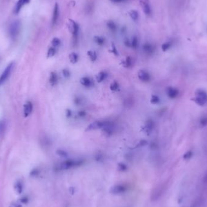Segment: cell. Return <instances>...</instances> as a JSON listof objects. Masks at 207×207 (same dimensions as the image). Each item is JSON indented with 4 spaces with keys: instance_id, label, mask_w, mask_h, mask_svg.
I'll use <instances>...</instances> for the list:
<instances>
[{
    "instance_id": "cell-1",
    "label": "cell",
    "mask_w": 207,
    "mask_h": 207,
    "mask_svg": "<svg viewBox=\"0 0 207 207\" xmlns=\"http://www.w3.org/2000/svg\"><path fill=\"white\" fill-rule=\"evenodd\" d=\"M21 28V21L18 19L13 21L11 23L9 29V33L10 38L12 39H15L17 38L20 33Z\"/></svg>"
},
{
    "instance_id": "cell-2",
    "label": "cell",
    "mask_w": 207,
    "mask_h": 207,
    "mask_svg": "<svg viewBox=\"0 0 207 207\" xmlns=\"http://www.w3.org/2000/svg\"><path fill=\"white\" fill-rule=\"evenodd\" d=\"M68 21H69V24H68L69 30H70V32L72 33L73 35L74 43H76L78 41L79 26V24L73 19H70Z\"/></svg>"
},
{
    "instance_id": "cell-3",
    "label": "cell",
    "mask_w": 207,
    "mask_h": 207,
    "mask_svg": "<svg viewBox=\"0 0 207 207\" xmlns=\"http://www.w3.org/2000/svg\"><path fill=\"white\" fill-rule=\"evenodd\" d=\"M13 65H14V63L12 62V63L9 64L4 70L1 77H0V86H1L3 84H4L10 77L12 68L13 67Z\"/></svg>"
},
{
    "instance_id": "cell-4",
    "label": "cell",
    "mask_w": 207,
    "mask_h": 207,
    "mask_svg": "<svg viewBox=\"0 0 207 207\" xmlns=\"http://www.w3.org/2000/svg\"><path fill=\"white\" fill-rule=\"evenodd\" d=\"M195 102L200 106H204L207 102V94L202 90H198L196 93Z\"/></svg>"
},
{
    "instance_id": "cell-5",
    "label": "cell",
    "mask_w": 207,
    "mask_h": 207,
    "mask_svg": "<svg viewBox=\"0 0 207 207\" xmlns=\"http://www.w3.org/2000/svg\"><path fill=\"white\" fill-rule=\"evenodd\" d=\"M155 127V122L152 119H149L146 122V123H145L144 126L142 128V130L144 133H146L147 135H149L151 133V132H153Z\"/></svg>"
},
{
    "instance_id": "cell-6",
    "label": "cell",
    "mask_w": 207,
    "mask_h": 207,
    "mask_svg": "<svg viewBox=\"0 0 207 207\" xmlns=\"http://www.w3.org/2000/svg\"><path fill=\"white\" fill-rule=\"evenodd\" d=\"M106 121H96L92 123H91L90 125H88L86 129V132H90V131L96 130L99 129H102L103 127L104 126Z\"/></svg>"
},
{
    "instance_id": "cell-7",
    "label": "cell",
    "mask_w": 207,
    "mask_h": 207,
    "mask_svg": "<svg viewBox=\"0 0 207 207\" xmlns=\"http://www.w3.org/2000/svg\"><path fill=\"white\" fill-rule=\"evenodd\" d=\"M113 124L112 122L106 121L104 126L102 128V131L106 136L110 137L113 134Z\"/></svg>"
},
{
    "instance_id": "cell-8",
    "label": "cell",
    "mask_w": 207,
    "mask_h": 207,
    "mask_svg": "<svg viewBox=\"0 0 207 207\" xmlns=\"http://www.w3.org/2000/svg\"><path fill=\"white\" fill-rule=\"evenodd\" d=\"M137 76H138V78L139 79V80L144 82H148L151 79V77L149 73L144 70H140L139 72H138Z\"/></svg>"
},
{
    "instance_id": "cell-9",
    "label": "cell",
    "mask_w": 207,
    "mask_h": 207,
    "mask_svg": "<svg viewBox=\"0 0 207 207\" xmlns=\"http://www.w3.org/2000/svg\"><path fill=\"white\" fill-rule=\"evenodd\" d=\"M33 104L30 101L27 102L24 106V116L25 118L28 117L32 112Z\"/></svg>"
},
{
    "instance_id": "cell-10",
    "label": "cell",
    "mask_w": 207,
    "mask_h": 207,
    "mask_svg": "<svg viewBox=\"0 0 207 207\" xmlns=\"http://www.w3.org/2000/svg\"><path fill=\"white\" fill-rule=\"evenodd\" d=\"M59 16V6L57 3H55L54 6V9L53 12L52 16V24L53 25L56 24Z\"/></svg>"
},
{
    "instance_id": "cell-11",
    "label": "cell",
    "mask_w": 207,
    "mask_h": 207,
    "mask_svg": "<svg viewBox=\"0 0 207 207\" xmlns=\"http://www.w3.org/2000/svg\"><path fill=\"white\" fill-rule=\"evenodd\" d=\"M167 94L170 98L175 99L178 96L179 91L177 89L170 87L167 89Z\"/></svg>"
},
{
    "instance_id": "cell-12",
    "label": "cell",
    "mask_w": 207,
    "mask_h": 207,
    "mask_svg": "<svg viewBox=\"0 0 207 207\" xmlns=\"http://www.w3.org/2000/svg\"><path fill=\"white\" fill-rule=\"evenodd\" d=\"M80 83L81 84L82 86H83L85 87H87V88L91 87L92 86H93L92 80L88 77H82L80 79Z\"/></svg>"
},
{
    "instance_id": "cell-13",
    "label": "cell",
    "mask_w": 207,
    "mask_h": 207,
    "mask_svg": "<svg viewBox=\"0 0 207 207\" xmlns=\"http://www.w3.org/2000/svg\"><path fill=\"white\" fill-rule=\"evenodd\" d=\"M142 49L147 55H152L155 51V47L152 44L147 43L143 45Z\"/></svg>"
},
{
    "instance_id": "cell-14",
    "label": "cell",
    "mask_w": 207,
    "mask_h": 207,
    "mask_svg": "<svg viewBox=\"0 0 207 207\" xmlns=\"http://www.w3.org/2000/svg\"><path fill=\"white\" fill-rule=\"evenodd\" d=\"M29 2L30 0H18L15 8V13L16 14H17V13L20 12V10H21L22 8L24 5L29 3Z\"/></svg>"
},
{
    "instance_id": "cell-15",
    "label": "cell",
    "mask_w": 207,
    "mask_h": 207,
    "mask_svg": "<svg viewBox=\"0 0 207 207\" xmlns=\"http://www.w3.org/2000/svg\"><path fill=\"white\" fill-rule=\"evenodd\" d=\"M14 189L17 195H21L23 191V183L21 180H18L14 184Z\"/></svg>"
},
{
    "instance_id": "cell-16",
    "label": "cell",
    "mask_w": 207,
    "mask_h": 207,
    "mask_svg": "<svg viewBox=\"0 0 207 207\" xmlns=\"http://www.w3.org/2000/svg\"><path fill=\"white\" fill-rule=\"evenodd\" d=\"M107 73L105 71H101L98 73V75L96 76V79L98 83H101V82H103L104 81L107 77Z\"/></svg>"
},
{
    "instance_id": "cell-17",
    "label": "cell",
    "mask_w": 207,
    "mask_h": 207,
    "mask_svg": "<svg viewBox=\"0 0 207 207\" xmlns=\"http://www.w3.org/2000/svg\"><path fill=\"white\" fill-rule=\"evenodd\" d=\"M49 82L52 86L57 85L58 82V76L56 72H52L50 73L49 77Z\"/></svg>"
},
{
    "instance_id": "cell-18",
    "label": "cell",
    "mask_w": 207,
    "mask_h": 207,
    "mask_svg": "<svg viewBox=\"0 0 207 207\" xmlns=\"http://www.w3.org/2000/svg\"><path fill=\"white\" fill-rule=\"evenodd\" d=\"M69 60H70V63L73 64H75L78 63L79 60V56L75 52H72L68 56Z\"/></svg>"
},
{
    "instance_id": "cell-19",
    "label": "cell",
    "mask_w": 207,
    "mask_h": 207,
    "mask_svg": "<svg viewBox=\"0 0 207 207\" xmlns=\"http://www.w3.org/2000/svg\"><path fill=\"white\" fill-rule=\"evenodd\" d=\"M122 66L126 68H129L132 66V59L130 57H126V59L122 62Z\"/></svg>"
},
{
    "instance_id": "cell-20",
    "label": "cell",
    "mask_w": 207,
    "mask_h": 207,
    "mask_svg": "<svg viewBox=\"0 0 207 207\" xmlns=\"http://www.w3.org/2000/svg\"><path fill=\"white\" fill-rule=\"evenodd\" d=\"M87 55L91 61L95 62L97 59V53L94 50H89L87 52Z\"/></svg>"
},
{
    "instance_id": "cell-21",
    "label": "cell",
    "mask_w": 207,
    "mask_h": 207,
    "mask_svg": "<svg viewBox=\"0 0 207 207\" xmlns=\"http://www.w3.org/2000/svg\"><path fill=\"white\" fill-rule=\"evenodd\" d=\"M110 89L113 92H118L119 90V85L116 81H113L110 86Z\"/></svg>"
},
{
    "instance_id": "cell-22",
    "label": "cell",
    "mask_w": 207,
    "mask_h": 207,
    "mask_svg": "<svg viewBox=\"0 0 207 207\" xmlns=\"http://www.w3.org/2000/svg\"><path fill=\"white\" fill-rule=\"evenodd\" d=\"M95 42L99 46H102L105 43V38L99 36H95L94 37Z\"/></svg>"
},
{
    "instance_id": "cell-23",
    "label": "cell",
    "mask_w": 207,
    "mask_h": 207,
    "mask_svg": "<svg viewBox=\"0 0 207 207\" xmlns=\"http://www.w3.org/2000/svg\"><path fill=\"white\" fill-rule=\"evenodd\" d=\"M143 6H144V12L146 15H150L151 10L150 8V5L147 3V1H143Z\"/></svg>"
},
{
    "instance_id": "cell-24",
    "label": "cell",
    "mask_w": 207,
    "mask_h": 207,
    "mask_svg": "<svg viewBox=\"0 0 207 207\" xmlns=\"http://www.w3.org/2000/svg\"><path fill=\"white\" fill-rule=\"evenodd\" d=\"M55 53H56V49L53 47H50L49 50L47 51V58H52L55 56Z\"/></svg>"
},
{
    "instance_id": "cell-25",
    "label": "cell",
    "mask_w": 207,
    "mask_h": 207,
    "mask_svg": "<svg viewBox=\"0 0 207 207\" xmlns=\"http://www.w3.org/2000/svg\"><path fill=\"white\" fill-rule=\"evenodd\" d=\"M107 26L110 30H111L112 31H115L116 30L117 26L113 21H108L107 23Z\"/></svg>"
},
{
    "instance_id": "cell-26",
    "label": "cell",
    "mask_w": 207,
    "mask_h": 207,
    "mask_svg": "<svg viewBox=\"0 0 207 207\" xmlns=\"http://www.w3.org/2000/svg\"><path fill=\"white\" fill-rule=\"evenodd\" d=\"M129 15L132 19H133L134 21H136L138 19V17H139V14H138V12L136 10H131L129 13Z\"/></svg>"
},
{
    "instance_id": "cell-27",
    "label": "cell",
    "mask_w": 207,
    "mask_h": 207,
    "mask_svg": "<svg viewBox=\"0 0 207 207\" xmlns=\"http://www.w3.org/2000/svg\"><path fill=\"white\" fill-rule=\"evenodd\" d=\"M150 102L153 104H157L160 102V98L157 95H152L150 99Z\"/></svg>"
},
{
    "instance_id": "cell-28",
    "label": "cell",
    "mask_w": 207,
    "mask_h": 207,
    "mask_svg": "<svg viewBox=\"0 0 207 207\" xmlns=\"http://www.w3.org/2000/svg\"><path fill=\"white\" fill-rule=\"evenodd\" d=\"M52 47H57L58 46H59V45L61 44V40L58 38H54L52 40Z\"/></svg>"
},
{
    "instance_id": "cell-29",
    "label": "cell",
    "mask_w": 207,
    "mask_h": 207,
    "mask_svg": "<svg viewBox=\"0 0 207 207\" xmlns=\"http://www.w3.org/2000/svg\"><path fill=\"white\" fill-rule=\"evenodd\" d=\"M172 46V43L170 42V41H168V42H166L164 43L162 45V49L164 52H165L168 50Z\"/></svg>"
},
{
    "instance_id": "cell-30",
    "label": "cell",
    "mask_w": 207,
    "mask_h": 207,
    "mask_svg": "<svg viewBox=\"0 0 207 207\" xmlns=\"http://www.w3.org/2000/svg\"><path fill=\"white\" fill-rule=\"evenodd\" d=\"M138 46V39L136 37H134L131 42V47L133 49H136Z\"/></svg>"
},
{
    "instance_id": "cell-31",
    "label": "cell",
    "mask_w": 207,
    "mask_h": 207,
    "mask_svg": "<svg viewBox=\"0 0 207 207\" xmlns=\"http://www.w3.org/2000/svg\"><path fill=\"white\" fill-rule=\"evenodd\" d=\"M6 127V122L3 120H0V135H1L3 132Z\"/></svg>"
},
{
    "instance_id": "cell-32",
    "label": "cell",
    "mask_w": 207,
    "mask_h": 207,
    "mask_svg": "<svg viewBox=\"0 0 207 207\" xmlns=\"http://www.w3.org/2000/svg\"><path fill=\"white\" fill-rule=\"evenodd\" d=\"M57 154L62 157H67L68 156L66 151L61 149H59L57 150Z\"/></svg>"
},
{
    "instance_id": "cell-33",
    "label": "cell",
    "mask_w": 207,
    "mask_h": 207,
    "mask_svg": "<svg viewBox=\"0 0 207 207\" xmlns=\"http://www.w3.org/2000/svg\"><path fill=\"white\" fill-rule=\"evenodd\" d=\"M147 144V141L146 140H141L139 142H138V144H137V146H136V148H139V147H144V146H146V145Z\"/></svg>"
},
{
    "instance_id": "cell-34",
    "label": "cell",
    "mask_w": 207,
    "mask_h": 207,
    "mask_svg": "<svg viewBox=\"0 0 207 207\" xmlns=\"http://www.w3.org/2000/svg\"><path fill=\"white\" fill-rule=\"evenodd\" d=\"M111 52H112V53H113V55H115V56H116V57L119 56V52H118V50H117L115 45L113 43H112V50H111Z\"/></svg>"
},
{
    "instance_id": "cell-35",
    "label": "cell",
    "mask_w": 207,
    "mask_h": 207,
    "mask_svg": "<svg viewBox=\"0 0 207 207\" xmlns=\"http://www.w3.org/2000/svg\"><path fill=\"white\" fill-rule=\"evenodd\" d=\"M29 201V199L27 197H21V199H19V200H18V202L21 204L22 205L23 204H26L27 202H28Z\"/></svg>"
},
{
    "instance_id": "cell-36",
    "label": "cell",
    "mask_w": 207,
    "mask_h": 207,
    "mask_svg": "<svg viewBox=\"0 0 207 207\" xmlns=\"http://www.w3.org/2000/svg\"><path fill=\"white\" fill-rule=\"evenodd\" d=\"M62 73H63V76H64V77L65 78H68L70 77V72L69 71V70H68V69H67V68L63 69V71H62Z\"/></svg>"
},
{
    "instance_id": "cell-37",
    "label": "cell",
    "mask_w": 207,
    "mask_h": 207,
    "mask_svg": "<svg viewBox=\"0 0 207 207\" xmlns=\"http://www.w3.org/2000/svg\"><path fill=\"white\" fill-rule=\"evenodd\" d=\"M193 156V153H192V151H187V153H186L184 155V158L185 159H190Z\"/></svg>"
},
{
    "instance_id": "cell-38",
    "label": "cell",
    "mask_w": 207,
    "mask_h": 207,
    "mask_svg": "<svg viewBox=\"0 0 207 207\" xmlns=\"http://www.w3.org/2000/svg\"><path fill=\"white\" fill-rule=\"evenodd\" d=\"M72 110L70 109H66V118H70V117L72 116Z\"/></svg>"
},
{
    "instance_id": "cell-39",
    "label": "cell",
    "mask_w": 207,
    "mask_h": 207,
    "mask_svg": "<svg viewBox=\"0 0 207 207\" xmlns=\"http://www.w3.org/2000/svg\"><path fill=\"white\" fill-rule=\"evenodd\" d=\"M200 124H201V125L203 127L206 126L207 125V118H202L201 121H200Z\"/></svg>"
},
{
    "instance_id": "cell-40",
    "label": "cell",
    "mask_w": 207,
    "mask_h": 207,
    "mask_svg": "<svg viewBox=\"0 0 207 207\" xmlns=\"http://www.w3.org/2000/svg\"><path fill=\"white\" fill-rule=\"evenodd\" d=\"M22 206L23 205L21 204H19L17 201V202H15L11 204L9 207H22Z\"/></svg>"
},
{
    "instance_id": "cell-41",
    "label": "cell",
    "mask_w": 207,
    "mask_h": 207,
    "mask_svg": "<svg viewBox=\"0 0 207 207\" xmlns=\"http://www.w3.org/2000/svg\"><path fill=\"white\" fill-rule=\"evenodd\" d=\"M78 115L79 117H80V118H84V117H85L86 115V112L81 110V111H79L78 112Z\"/></svg>"
},
{
    "instance_id": "cell-42",
    "label": "cell",
    "mask_w": 207,
    "mask_h": 207,
    "mask_svg": "<svg viewBox=\"0 0 207 207\" xmlns=\"http://www.w3.org/2000/svg\"><path fill=\"white\" fill-rule=\"evenodd\" d=\"M124 44L127 47H131V42H130V41L128 39H126L124 41Z\"/></svg>"
},
{
    "instance_id": "cell-43",
    "label": "cell",
    "mask_w": 207,
    "mask_h": 207,
    "mask_svg": "<svg viewBox=\"0 0 207 207\" xmlns=\"http://www.w3.org/2000/svg\"><path fill=\"white\" fill-rule=\"evenodd\" d=\"M74 103L76 105H79L80 104V99L79 98H75L74 99Z\"/></svg>"
},
{
    "instance_id": "cell-44",
    "label": "cell",
    "mask_w": 207,
    "mask_h": 207,
    "mask_svg": "<svg viewBox=\"0 0 207 207\" xmlns=\"http://www.w3.org/2000/svg\"><path fill=\"white\" fill-rule=\"evenodd\" d=\"M113 3H122V2H124V1H125L126 0H110Z\"/></svg>"
},
{
    "instance_id": "cell-45",
    "label": "cell",
    "mask_w": 207,
    "mask_h": 207,
    "mask_svg": "<svg viewBox=\"0 0 207 207\" xmlns=\"http://www.w3.org/2000/svg\"><path fill=\"white\" fill-rule=\"evenodd\" d=\"M203 182L205 184H207V172H206V173L205 175L204 178H203Z\"/></svg>"
},
{
    "instance_id": "cell-46",
    "label": "cell",
    "mask_w": 207,
    "mask_h": 207,
    "mask_svg": "<svg viewBox=\"0 0 207 207\" xmlns=\"http://www.w3.org/2000/svg\"><path fill=\"white\" fill-rule=\"evenodd\" d=\"M148 0H143V1H147Z\"/></svg>"
}]
</instances>
